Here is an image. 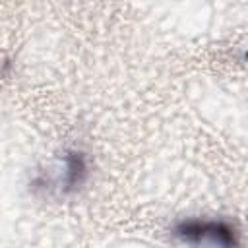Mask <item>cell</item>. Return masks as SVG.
Here are the masks:
<instances>
[{"mask_svg":"<svg viewBox=\"0 0 248 248\" xmlns=\"http://www.w3.org/2000/svg\"><path fill=\"white\" fill-rule=\"evenodd\" d=\"M172 236L190 248H238V232L219 219H184L174 225Z\"/></svg>","mask_w":248,"mask_h":248,"instance_id":"6da1fadb","label":"cell"},{"mask_svg":"<svg viewBox=\"0 0 248 248\" xmlns=\"http://www.w3.org/2000/svg\"><path fill=\"white\" fill-rule=\"evenodd\" d=\"M87 178V161L79 151H68L62 159V167L52 176V186L60 194L76 192Z\"/></svg>","mask_w":248,"mask_h":248,"instance_id":"7a4b0ae2","label":"cell"}]
</instances>
